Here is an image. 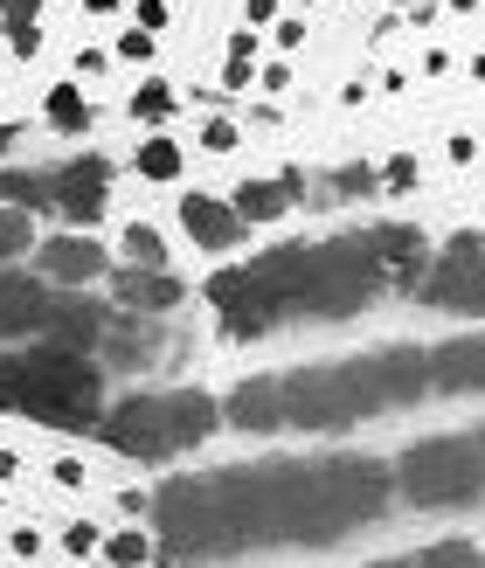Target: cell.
Wrapping results in <instances>:
<instances>
[{
    "instance_id": "1",
    "label": "cell",
    "mask_w": 485,
    "mask_h": 568,
    "mask_svg": "<svg viewBox=\"0 0 485 568\" xmlns=\"http://www.w3.org/2000/svg\"><path fill=\"white\" fill-rule=\"evenodd\" d=\"M395 471L382 458H312V541H333L361 520L388 514Z\"/></svg>"
},
{
    "instance_id": "2",
    "label": "cell",
    "mask_w": 485,
    "mask_h": 568,
    "mask_svg": "<svg viewBox=\"0 0 485 568\" xmlns=\"http://www.w3.org/2000/svg\"><path fill=\"white\" fill-rule=\"evenodd\" d=\"M395 478H403L410 506H423V514H451V506L485 499V450H478V437H423V444L403 450Z\"/></svg>"
},
{
    "instance_id": "3",
    "label": "cell",
    "mask_w": 485,
    "mask_h": 568,
    "mask_svg": "<svg viewBox=\"0 0 485 568\" xmlns=\"http://www.w3.org/2000/svg\"><path fill=\"white\" fill-rule=\"evenodd\" d=\"M14 409L42 416V423H91L98 416V367H91V354L36 347V354L21 361Z\"/></svg>"
},
{
    "instance_id": "4",
    "label": "cell",
    "mask_w": 485,
    "mask_h": 568,
    "mask_svg": "<svg viewBox=\"0 0 485 568\" xmlns=\"http://www.w3.org/2000/svg\"><path fill=\"white\" fill-rule=\"evenodd\" d=\"M382 292V264L367 236H340V243H312V277L299 292V312L305 320H347L367 298Z\"/></svg>"
},
{
    "instance_id": "5",
    "label": "cell",
    "mask_w": 485,
    "mask_h": 568,
    "mask_svg": "<svg viewBox=\"0 0 485 568\" xmlns=\"http://www.w3.org/2000/svg\"><path fill=\"white\" fill-rule=\"evenodd\" d=\"M375 382H367L361 361H340V367H299L284 375V423L299 430H340L354 416H375Z\"/></svg>"
},
{
    "instance_id": "6",
    "label": "cell",
    "mask_w": 485,
    "mask_h": 568,
    "mask_svg": "<svg viewBox=\"0 0 485 568\" xmlns=\"http://www.w3.org/2000/svg\"><path fill=\"white\" fill-rule=\"evenodd\" d=\"M104 444L119 450V458H139V465L174 458V437H166V388L160 395H125V403L104 416Z\"/></svg>"
},
{
    "instance_id": "7",
    "label": "cell",
    "mask_w": 485,
    "mask_h": 568,
    "mask_svg": "<svg viewBox=\"0 0 485 568\" xmlns=\"http://www.w3.org/2000/svg\"><path fill=\"white\" fill-rule=\"evenodd\" d=\"M36 277L49 284V292H55V284H63V292H83V284L111 277V257H104V243H98V236L70 230V236L36 243Z\"/></svg>"
},
{
    "instance_id": "8",
    "label": "cell",
    "mask_w": 485,
    "mask_h": 568,
    "mask_svg": "<svg viewBox=\"0 0 485 568\" xmlns=\"http://www.w3.org/2000/svg\"><path fill=\"white\" fill-rule=\"evenodd\" d=\"M367 382H375V403L382 409H403L431 395V347H382V354H361Z\"/></svg>"
},
{
    "instance_id": "9",
    "label": "cell",
    "mask_w": 485,
    "mask_h": 568,
    "mask_svg": "<svg viewBox=\"0 0 485 568\" xmlns=\"http://www.w3.org/2000/svg\"><path fill=\"white\" fill-rule=\"evenodd\" d=\"M104 333H111V312H104L98 298H83V292H55L49 326H42V347H63V354H98V347H104Z\"/></svg>"
},
{
    "instance_id": "10",
    "label": "cell",
    "mask_w": 485,
    "mask_h": 568,
    "mask_svg": "<svg viewBox=\"0 0 485 568\" xmlns=\"http://www.w3.org/2000/svg\"><path fill=\"white\" fill-rule=\"evenodd\" d=\"M49 305H55V292L36 271H14V264L0 271V339H42Z\"/></svg>"
},
{
    "instance_id": "11",
    "label": "cell",
    "mask_w": 485,
    "mask_h": 568,
    "mask_svg": "<svg viewBox=\"0 0 485 568\" xmlns=\"http://www.w3.org/2000/svg\"><path fill=\"white\" fill-rule=\"evenodd\" d=\"M181 230H188V243L194 250H209V257H230V250L243 243V230H250V222L230 209V202H222V194H181Z\"/></svg>"
},
{
    "instance_id": "12",
    "label": "cell",
    "mask_w": 485,
    "mask_h": 568,
    "mask_svg": "<svg viewBox=\"0 0 485 568\" xmlns=\"http://www.w3.org/2000/svg\"><path fill=\"white\" fill-rule=\"evenodd\" d=\"M367 250H375L382 264V284H423V271H431V243H423V230H410V222H382V230H367Z\"/></svg>"
},
{
    "instance_id": "13",
    "label": "cell",
    "mask_w": 485,
    "mask_h": 568,
    "mask_svg": "<svg viewBox=\"0 0 485 568\" xmlns=\"http://www.w3.org/2000/svg\"><path fill=\"white\" fill-rule=\"evenodd\" d=\"M49 187H55V209L70 222H98L104 202H111V166L104 160H70V166L49 174Z\"/></svg>"
},
{
    "instance_id": "14",
    "label": "cell",
    "mask_w": 485,
    "mask_h": 568,
    "mask_svg": "<svg viewBox=\"0 0 485 568\" xmlns=\"http://www.w3.org/2000/svg\"><path fill=\"white\" fill-rule=\"evenodd\" d=\"M222 416H230L236 430H250V437L284 430V375H250V382H236L230 403H222Z\"/></svg>"
},
{
    "instance_id": "15",
    "label": "cell",
    "mask_w": 485,
    "mask_h": 568,
    "mask_svg": "<svg viewBox=\"0 0 485 568\" xmlns=\"http://www.w3.org/2000/svg\"><path fill=\"white\" fill-rule=\"evenodd\" d=\"M431 388L437 395H478L485 388V333H465V339L431 347Z\"/></svg>"
},
{
    "instance_id": "16",
    "label": "cell",
    "mask_w": 485,
    "mask_h": 568,
    "mask_svg": "<svg viewBox=\"0 0 485 568\" xmlns=\"http://www.w3.org/2000/svg\"><path fill=\"white\" fill-rule=\"evenodd\" d=\"M111 298H119L132 320H160V312H174L188 292H181V277L174 271H111Z\"/></svg>"
},
{
    "instance_id": "17",
    "label": "cell",
    "mask_w": 485,
    "mask_h": 568,
    "mask_svg": "<svg viewBox=\"0 0 485 568\" xmlns=\"http://www.w3.org/2000/svg\"><path fill=\"white\" fill-rule=\"evenodd\" d=\"M423 305H437V312H465V320H485V271H458V264H437L423 271Z\"/></svg>"
},
{
    "instance_id": "18",
    "label": "cell",
    "mask_w": 485,
    "mask_h": 568,
    "mask_svg": "<svg viewBox=\"0 0 485 568\" xmlns=\"http://www.w3.org/2000/svg\"><path fill=\"white\" fill-rule=\"evenodd\" d=\"M299 187H305L299 174H284V181H243L230 209H236L243 222H277L284 209H292V202H299Z\"/></svg>"
},
{
    "instance_id": "19",
    "label": "cell",
    "mask_w": 485,
    "mask_h": 568,
    "mask_svg": "<svg viewBox=\"0 0 485 568\" xmlns=\"http://www.w3.org/2000/svg\"><path fill=\"white\" fill-rule=\"evenodd\" d=\"M132 174H139V181H153V187L181 181V174H188V153H181V139H166V132L139 139V146H132Z\"/></svg>"
},
{
    "instance_id": "20",
    "label": "cell",
    "mask_w": 485,
    "mask_h": 568,
    "mask_svg": "<svg viewBox=\"0 0 485 568\" xmlns=\"http://www.w3.org/2000/svg\"><path fill=\"white\" fill-rule=\"evenodd\" d=\"M0 209H21V215L55 209V187H49V174H28V166H0Z\"/></svg>"
},
{
    "instance_id": "21",
    "label": "cell",
    "mask_w": 485,
    "mask_h": 568,
    "mask_svg": "<svg viewBox=\"0 0 485 568\" xmlns=\"http://www.w3.org/2000/svg\"><path fill=\"white\" fill-rule=\"evenodd\" d=\"M42 119H49L55 132H63V139H83V132H91V98H83L77 83H49Z\"/></svg>"
},
{
    "instance_id": "22",
    "label": "cell",
    "mask_w": 485,
    "mask_h": 568,
    "mask_svg": "<svg viewBox=\"0 0 485 568\" xmlns=\"http://www.w3.org/2000/svg\"><path fill=\"white\" fill-rule=\"evenodd\" d=\"M119 250H125V264H132V271H166V264H174V250H166V236L153 230V222H125Z\"/></svg>"
},
{
    "instance_id": "23",
    "label": "cell",
    "mask_w": 485,
    "mask_h": 568,
    "mask_svg": "<svg viewBox=\"0 0 485 568\" xmlns=\"http://www.w3.org/2000/svg\"><path fill=\"white\" fill-rule=\"evenodd\" d=\"M132 119L139 125H166V119H174V111H181V91H174V83H166V77H146V83H139V91H132Z\"/></svg>"
},
{
    "instance_id": "24",
    "label": "cell",
    "mask_w": 485,
    "mask_h": 568,
    "mask_svg": "<svg viewBox=\"0 0 485 568\" xmlns=\"http://www.w3.org/2000/svg\"><path fill=\"white\" fill-rule=\"evenodd\" d=\"M111 568H146L160 548H153V534H139V527H119V534H104V548H98Z\"/></svg>"
},
{
    "instance_id": "25",
    "label": "cell",
    "mask_w": 485,
    "mask_h": 568,
    "mask_svg": "<svg viewBox=\"0 0 485 568\" xmlns=\"http://www.w3.org/2000/svg\"><path fill=\"white\" fill-rule=\"evenodd\" d=\"M28 250H36V215H21V209H0V271L21 264Z\"/></svg>"
},
{
    "instance_id": "26",
    "label": "cell",
    "mask_w": 485,
    "mask_h": 568,
    "mask_svg": "<svg viewBox=\"0 0 485 568\" xmlns=\"http://www.w3.org/2000/svg\"><path fill=\"white\" fill-rule=\"evenodd\" d=\"M250 77H256V36H250V28H236L230 49H222V83H230V91H243Z\"/></svg>"
},
{
    "instance_id": "27",
    "label": "cell",
    "mask_w": 485,
    "mask_h": 568,
    "mask_svg": "<svg viewBox=\"0 0 485 568\" xmlns=\"http://www.w3.org/2000/svg\"><path fill=\"white\" fill-rule=\"evenodd\" d=\"M416 568H485V561H478L472 541H437V548H423V555H416Z\"/></svg>"
},
{
    "instance_id": "28",
    "label": "cell",
    "mask_w": 485,
    "mask_h": 568,
    "mask_svg": "<svg viewBox=\"0 0 485 568\" xmlns=\"http://www.w3.org/2000/svg\"><path fill=\"white\" fill-rule=\"evenodd\" d=\"M437 264H458V271H485V230H465V236H451Z\"/></svg>"
},
{
    "instance_id": "29",
    "label": "cell",
    "mask_w": 485,
    "mask_h": 568,
    "mask_svg": "<svg viewBox=\"0 0 485 568\" xmlns=\"http://www.w3.org/2000/svg\"><path fill=\"white\" fill-rule=\"evenodd\" d=\"M98 548H104V534H98L91 520H70V527H63V555H70V561H91Z\"/></svg>"
},
{
    "instance_id": "30",
    "label": "cell",
    "mask_w": 485,
    "mask_h": 568,
    "mask_svg": "<svg viewBox=\"0 0 485 568\" xmlns=\"http://www.w3.org/2000/svg\"><path fill=\"white\" fill-rule=\"evenodd\" d=\"M416 181H423V166H416V153H395V160L382 166V187H388V194H410Z\"/></svg>"
},
{
    "instance_id": "31",
    "label": "cell",
    "mask_w": 485,
    "mask_h": 568,
    "mask_svg": "<svg viewBox=\"0 0 485 568\" xmlns=\"http://www.w3.org/2000/svg\"><path fill=\"white\" fill-rule=\"evenodd\" d=\"M111 55H119V63H153V36L146 28H125V36L111 42Z\"/></svg>"
},
{
    "instance_id": "32",
    "label": "cell",
    "mask_w": 485,
    "mask_h": 568,
    "mask_svg": "<svg viewBox=\"0 0 485 568\" xmlns=\"http://www.w3.org/2000/svg\"><path fill=\"white\" fill-rule=\"evenodd\" d=\"M236 139H243L236 119H209L202 125V153H236Z\"/></svg>"
},
{
    "instance_id": "33",
    "label": "cell",
    "mask_w": 485,
    "mask_h": 568,
    "mask_svg": "<svg viewBox=\"0 0 485 568\" xmlns=\"http://www.w3.org/2000/svg\"><path fill=\"white\" fill-rule=\"evenodd\" d=\"M333 187H340V194H375V187H382V174H375V166H340Z\"/></svg>"
},
{
    "instance_id": "34",
    "label": "cell",
    "mask_w": 485,
    "mask_h": 568,
    "mask_svg": "<svg viewBox=\"0 0 485 568\" xmlns=\"http://www.w3.org/2000/svg\"><path fill=\"white\" fill-rule=\"evenodd\" d=\"M166 21H174V8H166V0H132V28H146V36H160Z\"/></svg>"
},
{
    "instance_id": "35",
    "label": "cell",
    "mask_w": 485,
    "mask_h": 568,
    "mask_svg": "<svg viewBox=\"0 0 485 568\" xmlns=\"http://www.w3.org/2000/svg\"><path fill=\"white\" fill-rule=\"evenodd\" d=\"M42 8H49V0H0V21H8V28H36Z\"/></svg>"
},
{
    "instance_id": "36",
    "label": "cell",
    "mask_w": 485,
    "mask_h": 568,
    "mask_svg": "<svg viewBox=\"0 0 485 568\" xmlns=\"http://www.w3.org/2000/svg\"><path fill=\"white\" fill-rule=\"evenodd\" d=\"M36 49H42V28H8V55H14V63H28Z\"/></svg>"
},
{
    "instance_id": "37",
    "label": "cell",
    "mask_w": 485,
    "mask_h": 568,
    "mask_svg": "<svg viewBox=\"0 0 485 568\" xmlns=\"http://www.w3.org/2000/svg\"><path fill=\"white\" fill-rule=\"evenodd\" d=\"M49 478H55V486H63V493H77V486H83V478H91V471H83V458H55V465H49Z\"/></svg>"
},
{
    "instance_id": "38",
    "label": "cell",
    "mask_w": 485,
    "mask_h": 568,
    "mask_svg": "<svg viewBox=\"0 0 485 568\" xmlns=\"http://www.w3.org/2000/svg\"><path fill=\"white\" fill-rule=\"evenodd\" d=\"M444 153H451V166H472V160H478V139H472V132H451Z\"/></svg>"
},
{
    "instance_id": "39",
    "label": "cell",
    "mask_w": 485,
    "mask_h": 568,
    "mask_svg": "<svg viewBox=\"0 0 485 568\" xmlns=\"http://www.w3.org/2000/svg\"><path fill=\"white\" fill-rule=\"evenodd\" d=\"M14 388H21V361H0V409H14Z\"/></svg>"
},
{
    "instance_id": "40",
    "label": "cell",
    "mask_w": 485,
    "mask_h": 568,
    "mask_svg": "<svg viewBox=\"0 0 485 568\" xmlns=\"http://www.w3.org/2000/svg\"><path fill=\"white\" fill-rule=\"evenodd\" d=\"M8 548L28 561V555H42V534H36V527H14V534H8Z\"/></svg>"
},
{
    "instance_id": "41",
    "label": "cell",
    "mask_w": 485,
    "mask_h": 568,
    "mask_svg": "<svg viewBox=\"0 0 485 568\" xmlns=\"http://www.w3.org/2000/svg\"><path fill=\"white\" fill-rule=\"evenodd\" d=\"M277 49H305V21H299V14L277 21Z\"/></svg>"
},
{
    "instance_id": "42",
    "label": "cell",
    "mask_w": 485,
    "mask_h": 568,
    "mask_svg": "<svg viewBox=\"0 0 485 568\" xmlns=\"http://www.w3.org/2000/svg\"><path fill=\"white\" fill-rule=\"evenodd\" d=\"M243 21H250V28H264V21H277V0H250V8H243Z\"/></svg>"
},
{
    "instance_id": "43",
    "label": "cell",
    "mask_w": 485,
    "mask_h": 568,
    "mask_svg": "<svg viewBox=\"0 0 485 568\" xmlns=\"http://www.w3.org/2000/svg\"><path fill=\"white\" fill-rule=\"evenodd\" d=\"M125 0H83V14H119Z\"/></svg>"
},
{
    "instance_id": "44",
    "label": "cell",
    "mask_w": 485,
    "mask_h": 568,
    "mask_svg": "<svg viewBox=\"0 0 485 568\" xmlns=\"http://www.w3.org/2000/svg\"><path fill=\"white\" fill-rule=\"evenodd\" d=\"M0 478H21V458H14V450H0Z\"/></svg>"
},
{
    "instance_id": "45",
    "label": "cell",
    "mask_w": 485,
    "mask_h": 568,
    "mask_svg": "<svg viewBox=\"0 0 485 568\" xmlns=\"http://www.w3.org/2000/svg\"><path fill=\"white\" fill-rule=\"evenodd\" d=\"M367 568H416V561H367Z\"/></svg>"
},
{
    "instance_id": "46",
    "label": "cell",
    "mask_w": 485,
    "mask_h": 568,
    "mask_svg": "<svg viewBox=\"0 0 485 568\" xmlns=\"http://www.w3.org/2000/svg\"><path fill=\"white\" fill-rule=\"evenodd\" d=\"M8 139H14V132H8V125H0V153H8Z\"/></svg>"
},
{
    "instance_id": "47",
    "label": "cell",
    "mask_w": 485,
    "mask_h": 568,
    "mask_svg": "<svg viewBox=\"0 0 485 568\" xmlns=\"http://www.w3.org/2000/svg\"><path fill=\"white\" fill-rule=\"evenodd\" d=\"M478 450H485V430H478Z\"/></svg>"
}]
</instances>
